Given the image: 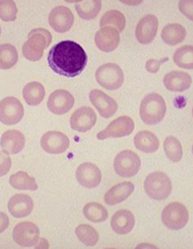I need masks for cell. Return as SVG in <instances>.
I'll list each match as a JSON object with an SVG mask.
<instances>
[{
    "instance_id": "cell-20",
    "label": "cell",
    "mask_w": 193,
    "mask_h": 249,
    "mask_svg": "<svg viewBox=\"0 0 193 249\" xmlns=\"http://www.w3.org/2000/svg\"><path fill=\"white\" fill-rule=\"evenodd\" d=\"M0 144L3 152L7 154H17L25 147L26 138L18 130H8L2 135Z\"/></svg>"
},
{
    "instance_id": "cell-25",
    "label": "cell",
    "mask_w": 193,
    "mask_h": 249,
    "mask_svg": "<svg viewBox=\"0 0 193 249\" xmlns=\"http://www.w3.org/2000/svg\"><path fill=\"white\" fill-rule=\"evenodd\" d=\"M187 31L182 25L178 23L169 24L162 29L161 38L165 44L170 46L183 42L185 39Z\"/></svg>"
},
{
    "instance_id": "cell-21",
    "label": "cell",
    "mask_w": 193,
    "mask_h": 249,
    "mask_svg": "<svg viewBox=\"0 0 193 249\" xmlns=\"http://www.w3.org/2000/svg\"><path fill=\"white\" fill-rule=\"evenodd\" d=\"M163 83L168 90L183 92L190 88L193 83V79L188 73L171 71L164 77Z\"/></svg>"
},
{
    "instance_id": "cell-17",
    "label": "cell",
    "mask_w": 193,
    "mask_h": 249,
    "mask_svg": "<svg viewBox=\"0 0 193 249\" xmlns=\"http://www.w3.org/2000/svg\"><path fill=\"white\" fill-rule=\"evenodd\" d=\"M159 21L154 15L145 16L136 27V38L142 44H148L153 41L157 36Z\"/></svg>"
},
{
    "instance_id": "cell-19",
    "label": "cell",
    "mask_w": 193,
    "mask_h": 249,
    "mask_svg": "<svg viewBox=\"0 0 193 249\" xmlns=\"http://www.w3.org/2000/svg\"><path fill=\"white\" fill-rule=\"evenodd\" d=\"M8 207V211L13 217H26L33 211V199L29 195H16L11 197Z\"/></svg>"
},
{
    "instance_id": "cell-14",
    "label": "cell",
    "mask_w": 193,
    "mask_h": 249,
    "mask_svg": "<svg viewBox=\"0 0 193 249\" xmlns=\"http://www.w3.org/2000/svg\"><path fill=\"white\" fill-rule=\"evenodd\" d=\"M97 115L89 107H82L75 110L71 115L70 123L73 130L79 132H87L94 126Z\"/></svg>"
},
{
    "instance_id": "cell-9",
    "label": "cell",
    "mask_w": 193,
    "mask_h": 249,
    "mask_svg": "<svg viewBox=\"0 0 193 249\" xmlns=\"http://www.w3.org/2000/svg\"><path fill=\"white\" fill-rule=\"evenodd\" d=\"M134 130V122L131 117L122 116L114 120L105 130L97 135L98 140H104L111 138H122L131 135Z\"/></svg>"
},
{
    "instance_id": "cell-27",
    "label": "cell",
    "mask_w": 193,
    "mask_h": 249,
    "mask_svg": "<svg viewBox=\"0 0 193 249\" xmlns=\"http://www.w3.org/2000/svg\"><path fill=\"white\" fill-rule=\"evenodd\" d=\"M78 15L84 20H92L100 13L102 2L99 0H85L75 3Z\"/></svg>"
},
{
    "instance_id": "cell-39",
    "label": "cell",
    "mask_w": 193,
    "mask_h": 249,
    "mask_svg": "<svg viewBox=\"0 0 193 249\" xmlns=\"http://www.w3.org/2000/svg\"><path fill=\"white\" fill-rule=\"evenodd\" d=\"M9 226V219L8 215L0 212V233L7 230Z\"/></svg>"
},
{
    "instance_id": "cell-40",
    "label": "cell",
    "mask_w": 193,
    "mask_h": 249,
    "mask_svg": "<svg viewBox=\"0 0 193 249\" xmlns=\"http://www.w3.org/2000/svg\"><path fill=\"white\" fill-rule=\"evenodd\" d=\"M0 35H1V26H0Z\"/></svg>"
},
{
    "instance_id": "cell-23",
    "label": "cell",
    "mask_w": 193,
    "mask_h": 249,
    "mask_svg": "<svg viewBox=\"0 0 193 249\" xmlns=\"http://www.w3.org/2000/svg\"><path fill=\"white\" fill-rule=\"evenodd\" d=\"M134 185L131 182L125 181L114 185L104 196V201L107 205L119 204L127 199L133 194Z\"/></svg>"
},
{
    "instance_id": "cell-10",
    "label": "cell",
    "mask_w": 193,
    "mask_h": 249,
    "mask_svg": "<svg viewBox=\"0 0 193 249\" xmlns=\"http://www.w3.org/2000/svg\"><path fill=\"white\" fill-rule=\"evenodd\" d=\"M13 240L21 247H32L38 243L39 230L36 225L24 221L16 226L13 231Z\"/></svg>"
},
{
    "instance_id": "cell-33",
    "label": "cell",
    "mask_w": 193,
    "mask_h": 249,
    "mask_svg": "<svg viewBox=\"0 0 193 249\" xmlns=\"http://www.w3.org/2000/svg\"><path fill=\"white\" fill-rule=\"evenodd\" d=\"M193 47L184 45L176 50L174 55V62L179 68L184 69L193 68Z\"/></svg>"
},
{
    "instance_id": "cell-7",
    "label": "cell",
    "mask_w": 193,
    "mask_h": 249,
    "mask_svg": "<svg viewBox=\"0 0 193 249\" xmlns=\"http://www.w3.org/2000/svg\"><path fill=\"white\" fill-rule=\"evenodd\" d=\"M116 174L124 178H131L138 174L141 168V160L138 154L131 150H124L118 153L114 161Z\"/></svg>"
},
{
    "instance_id": "cell-29",
    "label": "cell",
    "mask_w": 193,
    "mask_h": 249,
    "mask_svg": "<svg viewBox=\"0 0 193 249\" xmlns=\"http://www.w3.org/2000/svg\"><path fill=\"white\" fill-rule=\"evenodd\" d=\"M18 61V53L11 44L0 45V69L8 70L13 68Z\"/></svg>"
},
{
    "instance_id": "cell-16",
    "label": "cell",
    "mask_w": 193,
    "mask_h": 249,
    "mask_svg": "<svg viewBox=\"0 0 193 249\" xmlns=\"http://www.w3.org/2000/svg\"><path fill=\"white\" fill-rule=\"evenodd\" d=\"M76 179L79 184L88 189L96 188L102 181L100 169L95 164L85 162L78 167Z\"/></svg>"
},
{
    "instance_id": "cell-1",
    "label": "cell",
    "mask_w": 193,
    "mask_h": 249,
    "mask_svg": "<svg viewBox=\"0 0 193 249\" xmlns=\"http://www.w3.org/2000/svg\"><path fill=\"white\" fill-rule=\"evenodd\" d=\"M88 56L80 44L72 40H63L52 47L48 63L55 73L65 77L80 75L87 65Z\"/></svg>"
},
{
    "instance_id": "cell-11",
    "label": "cell",
    "mask_w": 193,
    "mask_h": 249,
    "mask_svg": "<svg viewBox=\"0 0 193 249\" xmlns=\"http://www.w3.org/2000/svg\"><path fill=\"white\" fill-rule=\"evenodd\" d=\"M74 20L72 12L65 6H57L53 8L49 17L50 26L58 33L70 31L74 24Z\"/></svg>"
},
{
    "instance_id": "cell-26",
    "label": "cell",
    "mask_w": 193,
    "mask_h": 249,
    "mask_svg": "<svg viewBox=\"0 0 193 249\" xmlns=\"http://www.w3.org/2000/svg\"><path fill=\"white\" fill-rule=\"evenodd\" d=\"M45 96V89L41 83L33 81L27 84L23 89V98L26 104L37 106L41 104Z\"/></svg>"
},
{
    "instance_id": "cell-28",
    "label": "cell",
    "mask_w": 193,
    "mask_h": 249,
    "mask_svg": "<svg viewBox=\"0 0 193 249\" xmlns=\"http://www.w3.org/2000/svg\"><path fill=\"white\" fill-rule=\"evenodd\" d=\"M11 186L18 190H31L35 191L38 190L35 179L31 177L25 171H19L16 174L12 175L9 179Z\"/></svg>"
},
{
    "instance_id": "cell-6",
    "label": "cell",
    "mask_w": 193,
    "mask_h": 249,
    "mask_svg": "<svg viewBox=\"0 0 193 249\" xmlns=\"http://www.w3.org/2000/svg\"><path fill=\"white\" fill-rule=\"evenodd\" d=\"M161 219L167 228L173 231H179L188 224L189 214L185 206L180 202H175L164 208Z\"/></svg>"
},
{
    "instance_id": "cell-30",
    "label": "cell",
    "mask_w": 193,
    "mask_h": 249,
    "mask_svg": "<svg viewBox=\"0 0 193 249\" xmlns=\"http://www.w3.org/2000/svg\"><path fill=\"white\" fill-rule=\"evenodd\" d=\"M83 213L85 217L93 223H100L108 218L107 210L98 202H89L86 204Z\"/></svg>"
},
{
    "instance_id": "cell-22",
    "label": "cell",
    "mask_w": 193,
    "mask_h": 249,
    "mask_svg": "<svg viewBox=\"0 0 193 249\" xmlns=\"http://www.w3.org/2000/svg\"><path fill=\"white\" fill-rule=\"evenodd\" d=\"M135 225V218L129 210L121 209L114 214L111 220V226L116 233L127 234L130 233Z\"/></svg>"
},
{
    "instance_id": "cell-15",
    "label": "cell",
    "mask_w": 193,
    "mask_h": 249,
    "mask_svg": "<svg viewBox=\"0 0 193 249\" xmlns=\"http://www.w3.org/2000/svg\"><path fill=\"white\" fill-rule=\"evenodd\" d=\"M89 99L98 112L104 118H110L116 114L118 105L112 98L99 89H93L89 93Z\"/></svg>"
},
{
    "instance_id": "cell-5",
    "label": "cell",
    "mask_w": 193,
    "mask_h": 249,
    "mask_svg": "<svg viewBox=\"0 0 193 249\" xmlns=\"http://www.w3.org/2000/svg\"><path fill=\"white\" fill-rule=\"evenodd\" d=\"M98 83L108 90H116L124 83L123 71L116 63H106L101 66L96 71Z\"/></svg>"
},
{
    "instance_id": "cell-36",
    "label": "cell",
    "mask_w": 193,
    "mask_h": 249,
    "mask_svg": "<svg viewBox=\"0 0 193 249\" xmlns=\"http://www.w3.org/2000/svg\"><path fill=\"white\" fill-rule=\"evenodd\" d=\"M12 166V160L9 156L4 152L0 151V177L8 174Z\"/></svg>"
},
{
    "instance_id": "cell-12",
    "label": "cell",
    "mask_w": 193,
    "mask_h": 249,
    "mask_svg": "<svg viewBox=\"0 0 193 249\" xmlns=\"http://www.w3.org/2000/svg\"><path fill=\"white\" fill-rule=\"evenodd\" d=\"M40 144L46 153H63L69 148L70 140L67 135L59 131H49L42 136Z\"/></svg>"
},
{
    "instance_id": "cell-37",
    "label": "cell",
    "mask_w": 193,
    "mask_h": 249,
    "mask_svg": "<svg viewBox=\"0 0 193 249\" xmlns=\"http://www.w3.org/2000/svg\"><path fill=\"white\" fill-rule=\"evenodd\" d=\"M169 58H161V59H150L146 63V70L150 73H157L162 63L167 62Z\"/></svg>"
},
{
    "instance_id": "cell-24",
    "label": "cell",
    "mask_w": 193,
    "mask_h": 249,
    "mask_svg": "<svg viewBox=\"0 0 193 249\" xmlns=\"http://www.w3.org/2000/svg\"><path fill=\"white\" fill-rule=\"evenodd\" d=\"M134 141L135 148L143 153H155L160 147L159 139L148 130H142L138 133L134 137Z\"/></svg>"
},
{
    "instance_id": "cell-38",
    "label": "cell",
    "mask_w": 193,
    "mask_h": 249,
    "mask_svg": "<svg viewBox=\"0 0 193 249\" xmlns=\"http://www.w3.org/2000/svg\"><path fill=\"white\" fill-rule=\"evenodd\" d=\"M193 1H181L178 8L181 13L187 16L191 21H193Z\"/></svg>"
},
{
    "instance_id": "cell-31",
    "label": "cell",
    "mask_w": 193,
    "mask_h": 249,
    "mask_svg": "<svg viewBox=\"0 0 193 249\" xmlns=\"http://www.w3.org/2000/svg\"><path fill=\"white\" fill-rule=\"evenodd\" d=\"M125 25H126V20L124 14L117 10L108 11L101 18V27L112 26L118 31V32H122L124 31Z\"/></svg>"
},
{
    "instance_id": "cell-34",
    "label": "cell",
    "mask_w": 193,
    "mask_h": 249,
    "mask_svg": "<svg viewBox=\"0 0 193 249\" xmlns=\"http://www.w3.org/2000/svg\"><path fill=\"white\" fill-rule=\"evenodd\" d=\"M75 234L80 241L86 246H95L99 235L95 229L88 225H80L75 229Z\"/></svg>"
},
{
    "instance_id": "cell-32",
    "label": "cell",
    "mask_w": 193,
    "mask_h": 249,
    "mask_svg": "<svg viewBox=\"0 0 193 249\" xmlns=\"http://www.w3.org/2000/svg\"><path fill=\"white\" fill-rule=\"evenodd\" d=\"M164 151L170 161L177 162L180 161L183 158V147L181 145L179 140L172 135L168 136L165 139L164 142Z\"/></svg>"
},
{
    "instance_id": "cell-2",
    "label": "cell",
    "mask_w": 193,
    "mask_h": 249,
    "mask_svg": "<svg viewBox=\"0 0 193 249\" xmlns=\"http://www.w3.org/2000/svg\"><path fill=\"white\" fill-rule=\"evenodd\" d=\"M52 39L50 31L46 29H34L29 33L28 40L22 46L24 57L31 62L41 59L44 50L50 45Z\"/></svg>"
},
{
    "instance_id": "cell-18",
    "label": "cell",
    "mask_w": 193,
    "mask_h": 249,
    "mask_svg": "<svg viewBox=\"0 0 193 249\" xmlns=\"http://www.w3.org/2000/svg\"><path fill=\"white\" fill-rule=\"evenodd\" d=\"M94 40L99 50L105 53L112 52L120 44V33L111 26L102 27L96 33Z\"/></svg>"
},
{
    "instance_id": "cell-8",
    "label": "cell",
    "mask_w": 193,
    "mask_h": 249,
    "mask_svg": "<svg viewBox=\"0 0 193 249\" xmlns=\"http://www.w3.org/2000/svg\"><path fill=\"white\" fill-rule=\"evenodd\" d=\"M24 107L21 102L14 97H7L0 102V122L7 125H13L21 122Z\"/></svg>"
},
{
    "instance_id": "cell-3",
    "label": "cell",
    "mask_w": 193,
    "mask_h": 249,
    "mask_svg": "<svg viewBox=\"0 0 193 249\" xmlns=\"http://www.w3.org/2000/svg\"><path fill=\"white\" fill-rule=\"evenodd\" d=\"M166 114V104L160 94L149 93L142 99L140 106V117L147 125L160 123Z\"/></svg>"
},
{
    "instance_id": "cell-4",
    "label": "cell",
    "mask_w": 193,
    "mask_h": 249,
    "mask_svg": "<svg viewBox=\"0 0 193 249\" xmlns=\"http://www.w3.org/2000/svg\"><path fill=\"white\" fill-rule=\"evenodd\" d=\"M144 190L151 198L164 200L171 194L172 183L167 175L156 171L148 175L145 179Z\"/></svg>"
},
{
    "instance_id": "cell-35",
    "label": "cell",
    "mask_w": 193,
    "mask_h": 249,
    "mask_svg": "<svg viewBox=\"0 0 193 249\" xmlns=\"http://www.w3.org/2000/svg\"><path fill=\"white\" fill-rule=\"evenodd\" d=\"M18 16V8L12 0H0V19L4 21H14Z\"/></svg>"
},
{
    "instance_id": "cell-13",
    "label": "cell",
    "mask_w": 193,
    "mask_h": 249,
    "mask_svg": "<svg viewBox=\"0 0 193 249\" xmlns=\"http://www.w3.org/2000/svg\"><path fill=\"white\" fill-rule=\"evenodd\" d=\"M75 99L72 94L65 89H57L53 92L48 100V108L57 115L66 114L72 108Z\"/></svg>"
}]
</instances>
